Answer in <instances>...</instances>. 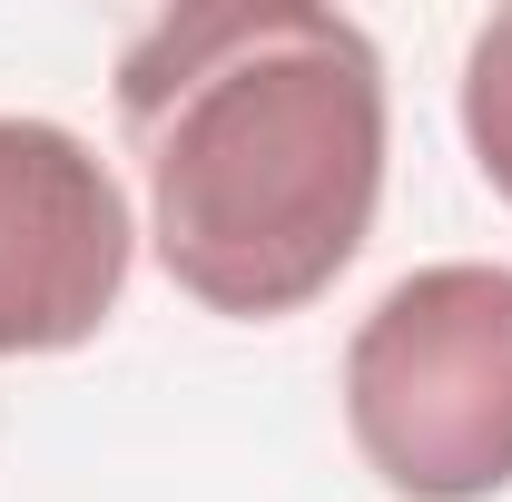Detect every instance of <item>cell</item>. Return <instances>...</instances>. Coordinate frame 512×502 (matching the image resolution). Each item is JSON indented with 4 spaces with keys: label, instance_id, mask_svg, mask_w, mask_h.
Returning <instances> with one entry per match:
<instances>
[{
    "label": "cell",
    "instance_id": "7a4b0ae2",
    "mask_svg": "<svg viewBox=\"0 0 512 502\" xmlns=\"http://www.w3.org/2000/svg\"><path fill=\"white\" fill-rule=\"evenodd\" d=\"M345 424L404 502H483L512 483V266L444 256L375 296L345 345Z\"/></svg>",
    "mask_w": 512,
    "mask_h": 502
},
{
    "label": "cell",
    "instance_id": "6da1fadb",
    "mask_svg": "<svg viewBox=\"0 0 512 502\" xmlns=\"http://www.w3.org/2000/svg\"><path fill=\"white\" fill-rule=\"evenodd\" d=\"M119 128L168 286L296 315L355 266L384 197V60L316 0H188L119 50Z\"/></svg>",
    "mask_w": 512,
    "mask_h": 502
},
{
    "label": "cell",
    "instance_id": "3957f363",
    "mask_svg": "<svg viewBox=\"0 0 512 502\" xmlns=\"http://www.w3.org/2000/svg\"><path fill=\"white\" fill-rule=\"evenodd\" d=\"M128 197L109 158L60 119H0V365L10 355H69L119 315Z\"/></svg>",
    "mask_w": 512,
    "mask_h": 502
},
{
    "label": "cell",
    "instance_id": "277c9868",
    "mask_svg": "<svg viewBox=\"0 0 512 502\" xmlns=\"http://www.w3.org/2000/svg\"><path fill=\"white\" fill-rule=\"evenodd\" d=\"M463 138H473V168L512 197V10H493L463 50Z\"/></svg>",
    "mask_w": 512,
    "mask_h": 502
}]
</instances>
